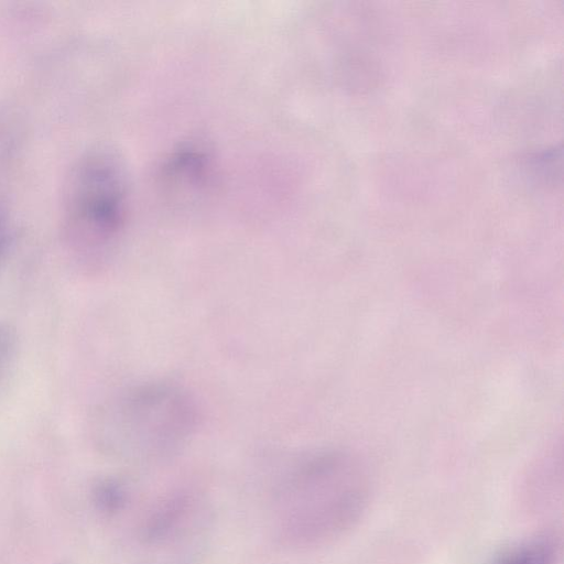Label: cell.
<instances>
[{
	"instance_id": "6",
	"label": "cell",
	"mask_w": 564,
	"mask_h": 564,
	"mask_svg": "<svg viewBox=\"0 0 564 564\" xmlns=\"http://www.w3.org/2000/svg\"><path fill=\"white\" fill-rule=\"evenodd\" d=\"M554 562L553 541L536 538L506 550L492 564H554Z\"/></svg>"
},
{
	"instance_id": "1",
	"label": "cell",
	"mask_w": 564,
	"mask_h": 564,
	"mask_svg": "<svg viewBox=\"0 0 564 564\" xmlns=\"http://www.w3.org/2000/svg\"><path fill=\"white\" fill-rule=\"evenodd\" d=\"M360 462L339 451L301 458L280 484L275 505L280 535L294 546L326 544L352 529L370 500Z\"/></svg>"
},
{
	"instance_id": "4",
	"label": "cell",
	"mask_w": 564,
	"mask_h": 564,
	"mask_svg": "<svg viewBox=\"0 0 564 564\" xmlns=\"http://www.w3.org/2000/svg\"><path fill=\"white\" fill-rule=\"evenodd\" d=\"M212 158L202 144L182 145L163 165L165 185L180 192L200 191L212 177Z\"/></svg>"
},
{
	"instance_id": "5",
	"label": "cell",
	"mask_w": 564,
	"mask_h": 564,
	"mask_svg": "<svg viewBox=\"0 0 564 564\" xmlns=\"http://www.w3.org/2000/svg\"><path fill=\"white\" fill-rule=\"evenodd\" d=\"M191 510V500L185 495H176L163 501L151 514L144 535L153 542L174 535L185 522Z\"/></svg>"
},
{
	"instance_id": "3",
	"label": "cell",
	"mask_w": 564,
	"mask_h": 564,
	"mask_svg": "<svg viewBox=\"0 0 564 564\" xmlns=\"http://www.w3.org/2000/svg\"><path fill=\"white\" fill-rule=\"evenodd\" d=\"M128 215V184L119 161L93 153L73 169L64 196L65 231L85 252L108 249L119 238Z\"/></svg>"
},
{
	"instance_id": "2",
	"label": "cell",
	"mask_w": 564,
	"mask_h": 564,
	"mask_svg": "<svg viewBox=\"0 0 564 564\" xmlns=\"http://www.w3.org/2000/svg\"><path fill=\"white\" fill-rule=\"evenodd\" d=\"M197 425L193 398L165 382L127 389L105 403L96 416L97 432L106 444L139 458L174 452Z\"/></svg>"
},
{
	"instance_id": "7",
	"label": "cell",
	"mask_w": 564,
	"mask_h": 564,
	"mask_svg": "<svg viewBox=\"0 0 564 564\" xmlns=\"http://www.w3.org/2000/svg\"><path fill=\"white\" fill-rule=\"evenodd\" d=\"M14 351V337L12 332L0 325V381L4 377Z\"/></svg>"
}]
</instances>
